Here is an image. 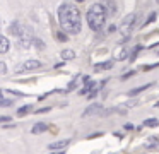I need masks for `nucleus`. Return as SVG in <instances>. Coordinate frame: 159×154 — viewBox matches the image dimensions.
Masks as SVG:
<instances>
[{"instance_id":"nucleus-21","label":"nucleus","mask_w":159,"mask_h":154,"mask_svg":"<svg viewBox=\"0 0 159 154\" xmlns=\"http://www.w3.org/2000/svg\"><path fill=\"white\" fill-rule=\"evenodd\" d=\"M77 2H84V0H77Z\"/></svg>"},{"instance_id":"nucleus-5","label":"nucleus","mask_w":159,"mask_h":154,"mask_svg":"<svg viewBox=\"0 0 159 154\" xmlns=\"http://www.w3.org/2000/svg\"><path fill=\"white\" fill-rule=\"evenodd\" d=\"M9 46H11V44H9V40L5 36H2V34H0V53H7Z\"/></svg>"},{"instance_id":"nucleus-8","label":"nucleus","mask_w":159,"mask_h":154,"mask_svg":"<svg viewBox=\"0 0 159 154\" xmlns=\"http://www.w3.org/2000/svg\"><path fill=\"white\" fill-rule=\"evenodd\" d=\"M101 111V105H93V106H89V108L84 111V115H93V113H99Z\"/></svg>"},{"instance_id":"nucleus-22","label":"nucleus","mask_w":159,"mask_h":154,"mask_svg":"<svg viewBox=\"0 0 159 154\" xmlns=\"http://www.w3.org/2000/svg\"><path fill=\"white\" fill-rule=\"evenodd\" d=\"M157 2H159V0H157Z\"/></svg>"},{"instance_id":"nucleus-16","label":"nucleus","mask_w":159,"mask_h":154,"mask_svg":"<svg viewBox=\"0 0 159 154\" xmlns=\"http://www.w3.org/2000/svg\"><path fill=\"white\" fill-rule=\"evenodd\" d=\"M5 72H7V65L4 62H0V74H5Z\"/></svg>"},{"instance_id":"nucleus-6","label":"nucleus","mask_w":159,"mask_h":154,"mask_svg":"<svg viewBox=\"0 0 159 154\" xmlns=\"http://www.w3.org/2000/svg\"><path fill=\"white\" fill-rule=\"evenodd\" d=\"M69 142L70 140H58V142H52L50 144V149H62V147H65V146H69Z\"/></svg>"},{"instance_id":"nucleus-12","label":"nucleus","mask_w":159,"mask_h":154,"mask_svg":"<svg viewBox=\"0 0 159 154\" xmlns=\"http://www.w3.org/2000/svg\"><path fill=\"white\" fill-rule=\"evenodd\" d=\"M157 120L156 118H147V120H144V127H156L157 125Z\"/></svg>"},{"instance_id":"nucleus-17","label":"nucleus","mask_w":159,"mask_h":154,"mask_svg":"<svg viewBox=\"0 0 159 154\" xmlns=\"http://www.w3.org/2000/svg\"><path fill=\"white\" fill-rule=\"evenodd\" d=\"M57 40H60V41H67V36H65V34H62V33L58 31V33H57Z\"/></svg>"},{"instance_id":"nucleus-13","label":"nucleus","mask_w":159,"mask_h":154,"mask_svg":"<svg viewBox=\"0 0 159 154\" xmlns=\"http://www.w3.org/2000/svg\"><path fill=\"white\" fill-rule=\"evenodd\" d=\"M31 110H33V106H31V105H26V106H22V108H19L17 115H26V113H29Z\"/></svg>"},{"instance_id":"nucleus-19","label":"nucleus","mask_w":159,"mask_h":154,"mask_svg":"<svg viewBox=\"0 0 159 154\" xmlns=\"http://www.w3.org/2000/svg\"><path fill=\"white\" fill-rule=\"evenodd\" d=\"M46 111H50V108H41V110H38V113H46Z\"/></svg>"},{"instance_id":"nucleus-10","label":"nucleus","mask_w":159,"mask_h":154,"mask_svg":"<svg viewBox=\"0 0 159 154\" xmlns=\"http://www.w3.org/2000/svg\"><path fill=\"white\" fill-rule=\"evenodd\" d=\"M113 62H104V63H98L94 65V70H104V68H111Z\"/></svg>"},{"instance_id":"nucleus-20","label":"nucleus","mask_w":159,"mask_h":154,"mask_svg":"<svg viewBox=\"0 0 159 154\" xmlns=\"http://www.w3.org/2000/svg\"><path fill=\"white\" fill-rule=\"evenodd\" d=\"M125 128H127V130H132V128H134V125H130V123H127V125H125Z\"/></svg>"},{"instance_id":"nucleus-14","label":"nucleus","mask_w":159,"mask_h":154,"mask_svg":"<svg viewBox=\"0 0 159 154\" xmlns=\"http://www.w3.org/2000/svg\"><path fill=\"white\" fill-rule=\"evenodd\" d=\"M12 101H9V99H4V92H0V106H11Z\"/></svg>"},{"instance_id":"nucleus-15","label":"nucleus","mask_w":159,"mask_h":154,"mask_svg":"<svg viewBox=\"0 0 159 154\" xmlns=\"http://www.w3.org/2000/svg\"><path fill=\"white\" fill-rule=\"evenodd\" d=\"M147 146H157V139H156V137L149 139V140H147Z\"/></svg>"},{"instance_id":"nucleus-4","label":"nucleus","mask_w":159,"mask_h":154,"mask_svg":"<svg viewBox=\"0 0 159 154\" xmlns=\"http://www.w3.org/2000/svg\"><path fill=\"white\" fill-rule=\"evenodd\" d=\"M38 67H41V62H38V60H28L22 67H17V72L19 70H31V68H38Z\"/></svg>"},{"instance_id":"nucleus-18","label":"nucleus","mask_w":159,"mask_h":154,"mask_svg":"<svg viewBox=\"0 0 159 154\" xmlns=\"http://www.w3.org/2000/svg\"><path fill=\"white\" fill-rule=\"evenodd\" d=\"M9 120H11L9 116H0V122H9Z\"/></svg>"},{"instance_id":"nucleus-1","label":"nucleus","mask_w":159,"mask_h":154,"mask_svg":"<svg viewBox=\"0 0 159 154\" xmlns=\"http://www.w3.org/2000/svg\"><path fill=\"white\" fill-rule=\"evenodd\" d=\"M58 21L60 26L70 34H77L80 33V27H82V21H80V12L74 3H62L58 9Z\"/></svg>"},{"instance_id":"nucleus-11","label":"nucleus","mask_w":159,"mask_h":154,"mask_svg":"<svg viewBox=\"0 0 159 154\" xmlns=\"http://www.w3.org/2000/svg\"><path fill=\"white\" fill-rule=\"evenodd\" d=\"M147 87H151V84H145V86H140V87H137V89H132L128 94L130 96H134V94H139V92H142V91H145Z\"/></svg>"},{"instance_id":"nucleus-9","label":"nucleus","mask_w":159,"mask_h":154,"mask_svg":"<svg viewBox=\"0 0 159 154\" xmlns=\"http://www.w3.org/2000/svg\"><path fill=\"white\" fill-rule=\"evenodd\" d=\"M74 57H75V53H74L72 50H63L62 51V58H63V60H74Z\"/></svg>"},{"instance_id":"nucleus-7","label":"nucleus","mask_w":159,"mask_h":154,"mask_svg":"<svg viewBox=\"0 0 159 154\" xmlns=\"http://www.w3.org/2000/svg\"><path fill=\"white\" fill-rule=\"evenodd\" d=\"M31 132L33 133H43V132H46V123H36V125L31 128Z\"/></svg>"},{"instance_id":"nucleus-2","label":"nucleus","mask_w":159,"mask_h":154,"mask_svg":"<svg viewBox=\"0 0 159 154\" xmlns=\"http://www.w3.org/2000/svg\"><path fill=\"white\" fill-rule=\"evenodd\" d=\"M106 22V9L101 3H93L87 10V24L93 31H101Z\"/></svg>"},{"instance_id":"nucleus-3","label":"nucleus","mask_w":159,"mask_h":154,"mask_svg":"<svg viewBox=\"0 0 159 154\" xmlns=\"http://www.w3.org/2000/svg\"><path fill=\"white\" fill-rule=\"evenodd\" d=\"M134 24H135V14H128L127 17L123 19V22H121V33H123V40H127L128 38V34H130V31H132V27H134Z\"/></svg>"}]
</instances>
